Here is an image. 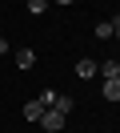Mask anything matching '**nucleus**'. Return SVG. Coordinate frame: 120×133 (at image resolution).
<instances>
[{"label":"nucleus","mask_w":120,"mask_h":133,"mask_svg":"<svg viewBox=\"0 0 120 133\" xmlns=\"http://www.w3.org/2000/svg\"><path fill=\"white\" fill-rule=\"evenodd\" d=\"M64 121H68V117L56 113V109H44V113H40V129H44V133H60Z\"/></svg>","instance_id":"1"},{"label":"nucleus","mask_w":120,"mask_h":133,"mask_svg":"<svg viewBox=\"0 0 120 133\" xmlns=\"http://www.w3.org/2000/svg\"><path fill=\"white\" fill-rule=\"evenodd\" d=\"M96 69H100V65H96L92 57H84V61H76V77H80V81H92V77H96Z\"/></svg>","instance_id":"2"},{"label":"nucleus","mask_w":120,"mask_h":133,"mask_svg":"<svg viewBox=\"0 0 120 133\" xmlns=\"http://www.w3.org/2000/svg\"><path fill=\"white\" fill-rule=\"evenodd\" d=\"M40 113H44L40 101H24V121H40Z\"/></svg>","instance_id":"3"},{"label":"nucleus","mask_w":120,"mask_h":133,"mask_svg":"<svg viewBox=\"0 0 120 133\" xmlns=\"http://www.w3.org/2000/svg\"><path fill=\"white\" fill-rule=\"evenodd\" d=\"M32 65H36V52H32V49H20V52H16V69H32Z\"/></svg>","instance_id":"4"},{"label":"nucleus","mask_w":120,"mask_h":133,"mask_svg":"<svg viewBox=\"0 0 120 133\" xmlns=\"http://www.w3.org/2000/svg\"><path fill=\"white\" fill-rule=\"evenodd\" d=\"M48 109H56V113H64V117H68V113H72V97H60V93H56V101H52Z\"/></svg>","instance_id":"5"},{"label":"nucleus","mask_w":120,"mask_h":133,"mask_svg":"<svg viewBox=\"0 0 120 133\" xmlns=\"http://www.w3.org/2000/svg\"><path fill=\"white\" fill-rule=\"evenodd\" d=\"M48 4H52V0H24V8H28V12H32V16H40V12H44V8H48Z\"/></svg>","instance_id":"6"},{"label":"nucleus","mask_w":120,"mask_h":133,"mask_svg":"<svg viewBox=\"0 0 120 133\" xmlns=\"http://www.w3.org/2000/svg\"><path fill=\"white\" fill-rule=\"evenodd\" d=\"M96 41H112V20H100L96 24Z\"/></svg>","instance_id":"7"},{"label":"nucleus","mask_w":120,"mask_h":133,"mask_svg":"<svg viewBox=\"0 0 120 133\" xmlns=\"http://www.w3.org/2000/svg\"><path fill=\"white\" fill-rule=\"evenodd\" d=\"M104 97H108V101H120V81H104Z\"/></svg>","instance_id":"8"},{"label":"nucleus","mask_w":120,"mask_h":133,"mask_svg":"<svg viewBox=\"0 0 120 133\" xmlns=\"http://www.w3.org/2000/svg\"><path fill=\"white\" fill-rule=\"evenodd\" d=\"M36 101H40V105H44V109H48V105H52V101H56V89H44V93H40V97H36Z\"/></svg>","instance_id":"9"},{"label":"nucleus","mask_w":120,"mask_h":133,"mask_svg":"<svg viewBox=\"0 0 120 133\" xmlns=\"http://www.w3.org/2000/svg\"><path fill=\"white\" fill-rule=\"evenodd\" d=\"M112 41H120V16H112Z\"/></svg>","instance_id":"10"},{"label":"nucleus","mask_w":120,"mask_h":133,"mask_svg":"<svg viewBox=\"0 0 120 133\" xmlns=\"http://www.w3.org/2000/svg\"><path fill=\"white\" fill-rule=\"evenodd\" d=\"M4 52H8V36H0V57H4Z\"/></svg>","instance_id":"11"},{"label":"nucleus","mask_w":120,"mask_h":133,"mask_svg":"<svg viewBox=\"0 0 120 133\" xmlns=\"http://www.w3.org/2000/svg\"><path fill=\"white\" fill-rule=\"evenodd\" d=\"M56 4H72V0H56Z\"/></svg>","instance_id":"12"},{"label":"nucleus","mask_w":120,"mask_h":133,"mask_svg":"<svg viewBox=\"0 0 120 133\" xmlns=\"http://www.w3.org/2000/svg\"><path fill=\"white\" fill-rule=\"evenodd\" d=\"M116 81H120V73H116Z\"/></svg>","instance_id":"13"}]
</instances>
